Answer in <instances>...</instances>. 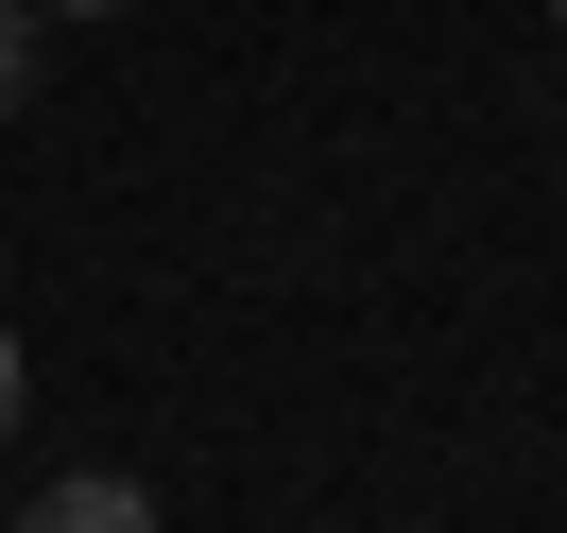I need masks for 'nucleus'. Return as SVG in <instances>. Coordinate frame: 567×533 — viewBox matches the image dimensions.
<instances>
[{
	"mask_svg": "<svg viewBox=\"0 0 567 533\" xmlns=\"http://www.w3.org/2000/svg\"><path fill=\"white\" fill-rule=\"evenodd\" d=\"M18 533H155V499L121 482V464H86V482H52V499H35Z\"/></svg>",
	"mask_w": 567,
	"mask_h": 533,
	"instance_id": "1",
	"label": "nucleus"
},
{
	"mask_svg": "<svg viewBox=\"0 0 567 533\" xmlns=\"http://www.w3.org/2000/svg\"><path fill=\"white\" fill-rule=\"evenodd\" d=\"M0 104H35V0H0Z\"/></svg>",
	"mask_w": 567,
	"mask_h": 533,
	"instance_id": "2",
	"label": "nucleus"
},
{
	"mask_svg": "<svg viewBox=\"0 0 567 533\" xmlns=\"http://www.w3.org/2000/svg\"><path fill=\"white\" fill-rule=\"evenodd\" d=\"M0 448H18V327H0Z\"/></svg>",
	"mask_w": 567,
	"mask_h": 533,
	"instance_id": "3",
	"label": "nucleus"
},
{
	"mask_svg": "<svg viewBox=\"0 0 567 533\" xmlns=\"http://www.w3.org/2000/svg\"><path fill=\"white\" fill-rule=\"evenodd\" d=\"M35 18H121V0H35Z\"/></svg>",
	"mask_w": 567,
	"mask_h": 533,
	"instance_id": "4",
	"label": "nucleus"
}]
</instances>
